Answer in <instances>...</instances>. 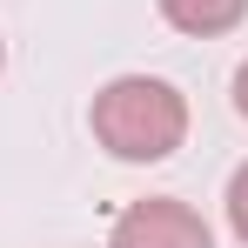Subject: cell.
<instances>
[{"mask_svg":"<svg viewBox=\"0 0 248 248\" xmlns=\"http://www.w3.org/2000/svg\"><path fill=\"white\" fill-rule=\"evenodd\" d=\"M87 127L94 141L127 168L168 161L181 141H188V94L161 74H114L87 101Z\"/></svg>","mask_w":248,"mask_h":248,"instance_id":"obj_1","label":"cell"},{"mask_svg":"<svg viewBox=\"0 0 248 248\" xmlns=\"http://www.w3.org/2000/svg\"><path fill=\"white\" fill-rule=\"evenodd\" d=\"M0 67H7V41H0Z\"/></svg>","mask_w":248,"mask_h":248,"instance_id":"obj_6","label":"cell"},{"mask_svg":"<svg viewBox=\"0 0 248 248\" xmlns=\"http://www.w3.org/2000/svg\"><path fill=\"white\" fill-rule=\"evenodd\" d=\"M161 7V20L174 34H188V41H221V34H235L248 20V0H155Z\"/></svg>","mask_w":248,"mask_h":248,"instance_id":"obj_3","label":"cell"},{"mask_svg":"<svg viewBox=\"0 0 248 248\" xmlns=\"http://www.w3.org/2000/svg\"><path fill=\"white\" fill-rule=\"evenodd\" d=\"M228 94H235V114H242V121H248V61H242V67H235V81H228Z\"/></svg>","mask_w":248,"mask_h":248,"instance_id":"obj_5","label":"cell"},{"mask_svg":"<svg viewBox=\"0 0 248 248\" xmlns=\"http://www.w3.org/2000/svg\"><path fill=\"white\" fill-rule=\"evenodd\" d=\"M108 248H215V228L181 195H148V202H127L114 215Z\"/></svg>","mask_w":248,"mask_h":248,"instance_id":"obj_2","label":"cell"},{"mask_svg":"<svg viewBox=\"0 0 248 248\" xmlns=\"http://www.w3.org/2000/svg\"><path fill=\"white\" fill-rule=\"evenodd\" d=\"M221 208H228V228H235V242L248 248V161L228 174V195H221Z\"/></svg>","mask_w":248,"mask_h":248,"instance_id":"obj_4","label":"cell"}]
</instances>
